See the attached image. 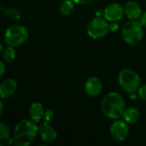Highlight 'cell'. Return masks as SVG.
<instances>
[{
  "instance_id": "7a4b0ae2",
  "label": "cell",
  "mask_w": 146,
  "mask_h": 146,
  "mask_svg": "<svg viewBox=\"0 0 146 146\" xmlns=\"http://www.w3.org/2000/svg\"><path fill=\"white\" fill-rule=\"evenodd\" d=\"M126 110V103L122 96L117 92L108 93L102 100L101 111L104 116L112 120L122 117Z\"/></svg>"
},
{
  "instance_id": "5b68a950",
  "label": "cell",
  "mask_w": 146,
  "mask_h": 146,
  "mask_svg": "<svg viewBox=\"0 0 146 146\" xmlns=\"http://www.w3.org/2000/svg\"><path fill=\"white\" fill-rule=\"evenodd\" d=\"M28 30L21 25H12L4 32V42L7 45L17 47L23 44L28 38Z\"/></svg>"
},
{
  "instance_id": "7c38bea8",
  "label": "cell",
  "mask_w": 146,
  "mask_h": 146,
  "mask_svg": "<svg viewBox=\"0 0 146 146\" xmlns=\"http://www.w3.org/2000/svg\"><path fill=\"white\" fill-rule=\"evenodd\" d=\"M125 14L129 20L137 21L143 15L142 8L136 1H128L125 4Z\"/></svg>"
},
{
  "instance_id": "603a6c76",
  "label": "cell",
  "mask_w": 146,
  "mask_h": 146,
  "mask_svg": "<svg viewBox=\"0 0 146 146\" xmlns=\"http://www.w3.org/2000/svg\"><path fill=\"white\" fill-rule=\"evenodd\" d=\"M5 70H6L5 64L3 61H1L0 62V76H3V74H5Z\"/></svg>"
},
{
  "instance_id": "d6986e66",
  "label": "cell",
  "mask_w": 146,
  "mask_h": 146,
  "mask_svg": "<svg viewBox=\"0 0 146 146\" xmlns=\"http://www.w3.org/2000/svg\"><path fill=\"white\" fill-rule=\"evenodd\" d=\"M138 95L140 99L146 101V84L140 86L138 90Z\"/></svg>"
},
{
  "instance_id": "30bf717a",
  "label": "cell",
  "mask_w": 146,
  "mask_h": 146,
  "mask_svg": "<svg viewBox=\"0 0 146 146\" xmlns=\"http://www.w3.org/2000/svg\"><path fill=\"white\" fill-rule=\"evenodd\" d=\"M84 88L87 96L91 98H95L101 93L103 84L98 77L92 76L86 80Z\"/></svg>"
},
{
  "instance_id": "ba28073f",
  "label": "cell",
  "mask_w": 146,
  "mask_h": 146,
  "mask_svg": "<svg viewBox=\"0 0 146 146\" xmlns=\"http://www.w3.org/2000/svg\"><path fill=\"white\" fill-rule=\"evenodd\" d=\"M104 16L110 22H116L122 19L125 15V9L122 5L117 3L108 5L104 9Z\"/></svg>"
},
{
  "instance_id": "ffe728a7",
  "label": "cell",
  "mask_w": 146,
  "mask_h": 146,
  "mask_svg": "<svg viewBox=\"0 0 146 146\" xmlns=\"http://www.w3.org/2000/svg\"><path fill=\"white\" fill-rule=\"evenodd\" d=\"M8 15H9V17H11L12 19H19L20 16V13L17 9H9V13H8Z\"/></svg>"
},
{
  "instance_id": "5bb4252c",
  "label": "cell",
  "mask_w": 146,
  "mask_h": 146,
  "mask_svg": "<svg viewBox=\"0 0 146 146\" xmlns=\"http://www.w3.org/2000/svg\"><path fill=\"white\" fill-rule=\"evenodd\" d=\"M123 120L128 124H134L139 121L140 118V111L135 107L126 108L123 113Z\"/></svg>"
},
{
  "instance_id": "277c9868",
  "label": "cell",
  "mask_w": 146,
  "mask_h": 146,
  "mask_svg": "<svg viewBox=\"0 0 146 146\" xmlns=\"http://www.w3.org/2000/svg\"><path fill=\"white\" fill-rule=\"evenodd\" d=\"M118 82L126 92L132 94L138 92L140 87L141 80L139 75L134 70L124 68L121 70L118 74Z\"/></svg>"
},
{
  "instance_id": "8fae6325",
  "label": "cell",
  "mask_w": 146,
  "mask_h": 146,
  "mask_svg": "<svg viewBox=\"0 0 146 146\" xmlns=\"http://www.w3.org/2000/svg\"><path fill=\"white\" fill-rule=\"evenodd\" d=\"M17 90V83L14 79H7L0 86V97L2 99L11 98Z\"/></svg>"
},
{
  "instance_id": "44dd1931",
  "label": "cell",
  "mask_w": 146,
  "mask_h": 146,
  "mask_svg": "<svg viewBox=\"0 0 146 146\" xmlns=\"http://www.w3.org/2000/svg\"><path fill=\"white\" fill-rule=\"evenodd\" d=\"M76 4H89L92 3L94 0H72Z\"/></svg>"
},
{
  "instance_id": "9a60e30c",
  "label": "cell",
  "mask_w": 146,
  "mask_h": 146,
  "mask_svg": "<svg viewBox=\"0 0 146 146\" xmlns=\"http://www.w3.org/2000/svg\"><path fill=\"white\" fill-rule=\"evenodd\" d=\"M74 9V3L72 0H64L59 6V12L64 15H69Z\"/></svg>"
},
{
  "instance_id": "ac0fdd59",
  "label": "cell",
  "mask_w": 146,
  "mask_h": 146,
  "mask_svg": "<svg viewBox=\"0 0 146 146\" xmlns=\"http://www.w3.org/2000/svg\"><path fill=\"white\" fill-rule=\"evenodd\" d=\"M54 116H55V115H54L53 111H52L51 110L48 109V110H46L44 111V116H43V118H44V121H46V122L50 123V122L53 121Z\"/></svg>"
},
{
  "instance_id": "6da1fadb",
  "label": "cell",
  "mask_w": 146,
  "mask_h": 146,
  "mask_svg": "<svg viewBox=\"0 0 146 146\" xmlns=\"http://www.w3.org/2000/svg\"><path fill=\"white\" fill-rule=\"evenodd\" d=\"M38 134V126L30 120L19 121L14 131L13 144L15 146H28L33 144Z\"/></svg>"
},
{
  "instance_id": "e0dca14e",
  "label": "cell",
  "mask_w": 146,
  "mask_h": 146,
  "mask_svg": "<svg viewBox=\"0 0 146 146\" xmlns=\"http://www.w3.org/2000/svg\"><path fill=\"white\" fill-rule=\"evenodd\" d=\"M10 128L9 127L4 123V122H1L0 123V140H11L13 142V139H10Z\"/></svg>"
},
{
  "instance_id": "9c48e42d",
  "label": "cell",
  "mask_w": 146,
  "mask_h": 146,
  "mask_svg": "<svg viewBox=\"0 0 146 146\" xmlns=\"http://www.w3.org/2000/svg\"><path fill=\"white\" fill-rule=\"evenodd\" d=\"M38 135L42 141L45 143H52L57 139L56 130L46 121H44L38 126Z\"/></svg>"
},
{
  "instance_id": "2e32d148",
  "label": "cell",
  "mask_w": 146,
  "mask_h": 146,
  "mask_svg": "<svg viewBox=\"0 0 146 146\" xmlns=\"http://www.w3.org/2000/svg\"><path fill=\"white\" fill-rule=\"evenodd\" d=\"M16 56L15 47L7 45L6 48L2 51V57L3 62H11L15 60Z\"/></svg>"
},
{
  "instance_id": "8992f818",
  "label": "cell",
  "mask_w": 146,
  "mask_h": 146,
  "mask_svg": "<svg viewBox=\"0 0 146 146\" xmlns=\"http://www.w3.org/2000/svg\"><path fill=\"white\" fill-rule=\"evenodd\" d=\"M110 30V24L103 17H96L92 19L87 25V35L93 39H99L105 37Z\"/></svg>"
},
{
  "instance_id": "3957f363",
  "label": "cell",
  "mask_w": 146,
  "mask_h": 146,
  "mask_svg": "<svg viewBox=\"0 0 146 146\" xmlns=\"http://www.w3.org/2000/svg\"><path fill=\"white\" fill-rule=\"evenodd\" d=\"M143 26L137 21L130 20L126 22L121 29V36L123 40L131 46L139 44L144 37Z\"/></svg>"
},
{
  "instance_id": "7402d4cb",
  "label": "cell",
  "mask_w": 146,
  "mask_h": 146,
  "mask_svg": "<svg viewBox=\"0 0 146 146\" xmlns=\"http://www.w3.org/2000/svg\"><path fill=\"white\" fill-rule=\"evenodd\" d=\"M139 22L144 27H146V11L145 13H143V15L139 18Z\"/></svg>"
},
{
  "instance_id": "cb8c5ba5",
  "label": "cell",
  "mask_w": 146,
  "mask_h": 146,
  "mask_svg": "<svg viewBox=\"0 0 146 146\" xmlns=\"http://www.w3.org/2000/svg\"><path fill=\"white\" fill-rule=\"evenodd\" d=\"M3 100V99H2ZM0 101V107H1V110H0V115L3 114V101Z\"/></svg>"
},
{
  "instance_id": "4fadbf2b",
  "label": "cell",
  "mask_w": 146,
  "mask_h": 146,
  "mask_svg": "<svg viewBox=\"0 0 146 146\" xmlns=\"http://www.w3.org/2000/svg\"><path fill=\"white\" fill-rule=\"evenodd\" d=\"M28 113L32 121H33L36 123L39 122L44 114V107L42 104L39 102L33 103L29 107Z\"/></svg>"
},
{
  "instance_id": "52a82bcc",
  "label": "cell",
  "mask_w": 146,
  "mask_h": 146,
  "mask_svg": "<svg viewBox=\"0 0 146 146\" xmlns=\"http://www.w3.org/2000/svg\"><path fill=\"white\" fill-rule=\"evenodd\" d=\"M129 127L128 123H127L124 120H115V121L111 124L110 127V133L111 137L119 142H122L126 140L129 135Z\"/></svg>"
}]
</instances>
